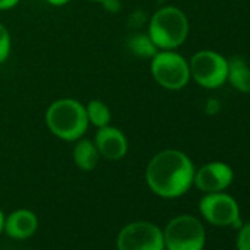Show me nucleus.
Instances as JSON below:
<instances>
[{"instance_id": "12", "label": "nucleus", "mask_w": 250, "mask_h": 250, "mask_svg": "<svg viewBox=\"0 0 250 250\" xmlns=\"http://www.w3.org/2000/svg\"><path fill=\"white\" fill-rule=\"evenodd\" d=\"M227 80L234 88L241 93H250V66L243 58H232L228 61Z\"/></svg>"}, {"instance_id": "7", "label": "nucleus", "mask_w": 250, "mask_h": 250, "mask_svg": "<svg viewBox=\"0 0 250 250\" xmlns=\"http://www.w3.org/2000/svg\"><path fill=\"white\" fill-rule=\"evenodd\" d=\"M118 250H164V232L150 222H133L118 235Z\"/></svg>"}, {"instance_id": "21", "label": "nucleus", "mask_w": 250, "mask_h": 250, "mask_svg": "<svg viewBox=\"0 0 250 250\" xmlns=\"http://www.w3.org/2000/svg\"><path fill=\"white\" fill-rule=\"evenodd\" d=\"M3 228H5V216H3V212L0 210V232L3 231Z\"/></svg>"}, {"instance_id": "18", "label": "nucleus", "mask_w": 250, "mask_h": 250, "mask_svg": "<svg viewBox=\"0 0 250 250\" xmlns=\"http://www.w3.org/2000/svg\"><path fill=\"white\" fill-rule=\"evenodd\" d=\"M104 9H107L109 12H116L119 9V2L118 0H103V2H100Z\"/></svg>"}, {"instance_id": "8", "label": "nucleus", "mask_w": 250, "mask_h": 250, "mask_svg": "<svg viewBox=\"0 0 250 250\" xmlns=\"http://www.w3.org/2000/svg\"><path fill=\"white\" fill-rule=\"evenodd\" d=\"M199 208L203 218L213 225H219V227L241 225L238 205L228 194H224L221 191L206 193V196L200 200Z\"/></svg>"}, {"instance_id": "9", "label": "nucleus", "mask_w": 250, "mask_h": 250, "mask_svg": "<svg viewBox=\"0 0 250 250\" xmlns=\"http://www.w3.org/2000/svg\"><path fill=\"white\" fill-rule=\"evenodd\" d=\"M234 178L231 167L224 162H210L194 172L193 183L203 193H218L225 190Z\"/></svg>"}, {"instance_id": "6", "label": "nucleus", "mask_w": 250, "mask_h": 250, "mask_svg": "<svg viewBox=\"0 0 250 250\" xmlns=\"http://www.w3.org/2000/svg\"><path fill=\"white\" fill-rule=\"evenodd\" d=\"M188 66L190 77L205 88H218L227 81L228 61L213 50L197 52L191 58Z\"/></svg>"}, {"instance_id": "2", "label": "nucleus", "mask_w": 250, "mask_h": 250, "mask_svg": "<svg viewBox=\"0 0 250 250\" xmlns=\"http://www.w3.org/2000/svg\"><path fill=\"white\" fill-rule=\"evenodd\" d=\"M46 124L56 137L75 142L84 136L88 127L85 106L74 99H59L47 107Z\"/></svg>"}, {"instance_id": "14", "label": "nucleus", "mask_w": 250, "mask_h": 250, "mask_svg": "<svg viewBox=\"0 0 250 250\" xmlns=\"http://www.w3.org/2000/svg\"><path fill=\"white\" fill-rule=\"evenodd\" d=\"M88 124H93L94 127L102 128L104 125H109L110 121V110L107 104H104L100 100H90L88 104L85 106Z\"/></svg>"}, {"instance_id": "20", "label": "nucleus", "mask_w": 250, "mask_h": 250, "mask_svg": "<svg viewBox=\"0 0 250 250\" xmlns=\"http://www.w3.org/2000/svg\"><path fill=\"white\" fill-rule=\"evenodd\" d=\"M46 2L53 5V6H63L69 2V0H46Z\"/></svg>"}, {"instance_id": "3", "label": "nucleus", "mask_w": 250, "mask_h": 250, "mask_svg": "<svg viewBox=\"0 0 250 250\" xmlns=\"http://www.w3.org/2000/svg\"><path fill=\"white\" fill-rule=\"evenodd\" d=\"M188 36V20L175 6H165L153 14L149 24V37L158 49L172 50L181 46Z\"/></svg>"}, {"instance_id": "15", "label": "nucleus", "mask_w": 250, "mask_h": 250, "mask_svg": "<svg viewBox=\"0 0 250 250\" xmlns=\"http://www.w3.org/2000/svg\"><path fill=\"white\" fill-rule=\"evenodd\" d=\"M128 46L131 52L140 58H153L158 53V47L150 40L149 34H136L130 39Z\"/></svg>"}, {"instance_id": "19", "label": "nucleus", "mask_w": 250, "mask_h": 250, "mask_svg": "<svg viewBox=\"0 0 250 250\" xmlns=\"http://www.w3.org/2000/svg\"><path fill=\"white\" fill-rule=\"evenodd\" d=\"M20 3V0H0V11L11 9Z\"/></svg>"}, {"instance_id": "22", "label": "nucleus", "mask_w": 250, "mask_h": 250, "mask_svg": "<svg viewBox=\"0 0 250 250\" xmlns=\"http://www.w3.org/2000/svg\"><path fill=\"white\" fill-rule=\"evenodd\" d=\"M93 2H103V0H93Z\"/></svg>"}, {"instance_id": "10", "label": "nucleus", "mask_w": 250, "mask_h": 250, "mask_svg": "<svg viewBox=\"0 0 250 250\" xmlns=\"http://www.w3.org/2000/svg\"><path fill=\"white\" fill-rule=\"evenodd\" d=\"M94 145L99 155L110 161L122 159L128 150V143L124 133L110 125H104L97 130L94 136Z\"/></svg>"}, {"instance_id": "11", "label": "nucleus", "mask_w": 250, "mask_h": 250, "mask_svg": "<svg viewBox=\"0 0 250 250\" xmlns=\"http://www.w3.org/2000/svg\"><path fill=\"white\" fill-rule=\"evenodd\" d=\"M39 227V219L34 212L27 209H20L11 213L5 219V231L9 237L14 238H28L31 237Z\"/></svg>"}, {"instance_id": "16", "label": "nucleus", "mask_w": 250, "mask_h": 250, "mask_svg": "<svg viewBox=\"0 0 250 250\" xmlns=\"http://www.w3.org/2000/svg\"><path fill=\"white\" fill-rule=\"evenodd\" d=\"M11 53V36L3 24H0V63L5 62Z\"/></svg>"}, {"instance_id": "17", "label": "nucleus", "mask_w": 250, "mask_h": 250, "mask_svg": "<svg viewBox=\"0 0 250 250\" xmlns=\"http://www.w3.org/2000/svg\"><path fill=\"white\" fill-rule=\"evenodd\" d=\"M237 250H250V222L240 228L237 237Z\"/></svg>"}, {"instance_id": "1", "label": "nucleus", "mask_w": 250, "mask_h": 250, "mask_svg": "<svg viewBox=\"0 0 250 250\" xmlns=\"http://www.w3.org/2000/svg\"><path fill=\"white\" fill-rule=\"evenodd\" d=\"M193 178V162L186 153L174 149H167L155 155L146 169V180L150 190L167 199L183 196L191 187Z\"/></svg>"}, {"instance_id": "13", "label": "nucleus", "mask_w": 250, "mask_h": 250, "mask_svg": "<svg viewBox=\"0 0 250 250\" xmlns=\"http://www.w3.org/2000/svg\"><path fill=\"white\" fill-rule=\"evenodd\" d=\"M72 155H74V161L77 167L83 171L94 169L99 161V152H97L96 145L87 139H78Z\"/></svg>"}, {"instance_id": "5", "label": "nucleus", "mask_w": 250, "mask_h": 250, "mask_svg": "<svg viewBox=\"0 0 250 250\" xmlns=\"http://www.w3.org/2000/svg\"><path fill=\"white\" fill-rule=\"evenodd\" d=\"M150 69L156 83L168 90H180L186 87L190 80L187 61L172 50L158 52L152 58Z\"/></svg>"}, {"instance_id": "4", "label": "nucleus", "mask_w": 250, "mask_h": 250, "mask_svg": "<svg viewBox=\"0 0 250 250\" xmlns=\"http://www.w3.org/2000/svg\"><path fill=\"white\" fill-rule=\"evenodd\" d=\"M162 232L168 250H203L206 232L202 222L191 215L171 219Z\"/></svg>"}]
</instances>
